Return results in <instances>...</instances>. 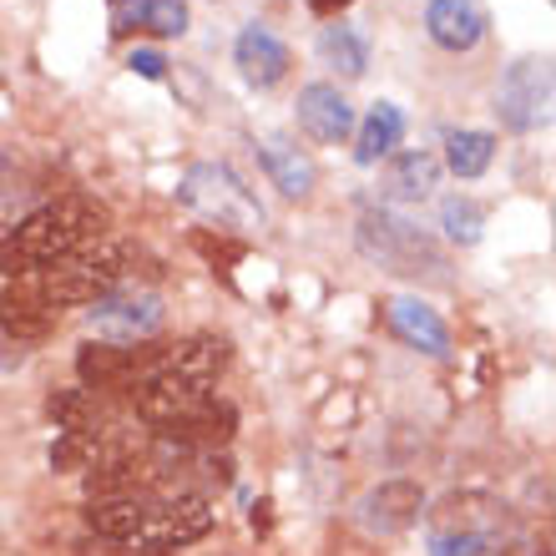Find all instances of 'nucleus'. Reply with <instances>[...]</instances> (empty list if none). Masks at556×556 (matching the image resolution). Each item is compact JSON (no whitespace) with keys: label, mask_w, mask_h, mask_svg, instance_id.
Here are the masks:
<instances>
[{"label":"nucleus","mask_w":556,"mask_h":556,"mask_svg":"<svg viewBox=\"0 0 556 556\" xmlns=\"http://www.w3.org/2000/svg\"><path fill=\"white\" fill-rule=\"evenodd\" d=\"M258 162H264L268 182H274L283 198H308V192H314V182H319L314 157H308L304 147L293 142V137H283V132L258 137Z\"/></svg>","instance_id":"obj_10"},{"label":"nucleus","mask_w":556,"mask_h":556,"mask_svg":"<svg viewBox=\"0 0 556 556\" xmlns=\"http://www.w3.org/2000/svg\"><path fill=\"white\" fill-rule=\"evenodd\" d=\"M76 375L87 390H122V384L137 380V359H132V344H87L76 354Z\"/></svg>","instance_id":"obj_17"},{"label":"nucleus","mask_w":556,"mask_h":556,"mask_svg":"<svg viewBox=\"0 0 556 556\" xmlns=\"http://www.w3.org/2000/svg\"><path fill=\"white\" fill-rule=\"evenodd\" d=\"M112 5V36H132L142 30V5L147 0H106Z\"/></svg>","instance_id":"obj_27"},{"label":"nucleus","mask_w":556,"mask_h":556,"mask_svg":"<svg viewBox=\"0 0 556 556\" xmlns=\"http://www.w3.org/2000/svg\"><path fill=\"white\" fill-rule=\"evenodd\" d=\"M127 66H132L137 76H147V81H162V76H167V56H162V51H152V46L132 51V56H127Z\"/></svg>","instance_id":"obj_28"},{"label":"nucleus","mask_w":556,"mask_h":556,"mask_svg":"<svg viewBox=\"0 0 556 556\" xmlns=\"http://www.w3.org/2000/svg\"><path fill=\"white\" fill-rule=\"evenodd\" d=\"M496 157V137L491 132H476V127H460V132L445 137V167L455 177H481Z\"/></svg>","instance_id":"obj_22"},{"label":"nucleus","mask_w":556,"mask_h":556,"mask_svg":"<svg viewBox=\"0 0 556 556\" xmlns=\"http://www.w3.org/2000/svg\"><path fill=\"white\" fill-rule=\"evenodd\" d=\"M207 400H213V390H207L203 380H188V375H177V369H167V365H157L152 375L132 380V405L152 430H173V425H182L188 415L203 410Z\"/></svg>","instance_id":"obj_5"},{"label":"nucleus","mask_w":556,"mask_h":556,"mask_svg":"<svg viewBox=\"0 0 556 556\" xmlns=\"http://www.w3.org/2000/svg\"><path fill=\"white\" fill-rule=\"evenodd\" d=\"M233 61H238V72H243V81H249V87H258V91L278 87V81L289 76V66H293L283 36H278L274 26H264V21H249V26L238 30Z\"/></svg>","instance_id":"obj_8"},{"label":"nucleus","mask_w":556,"mask_h":556,"mask_svg":"<svg viewBox=\"0 0 556 556\" xmlns=\"http://www.w3.org/2000/svg\"><path fill=\"white\" fill-rule=\"evenodd\" d=\"M207 531H213V506L203 496L147 501L142 531L132 536V546H142V552H177V546L203 542Z\"/></svg>","instance_id":"obj_7"},{"label":"nucleus","mask_w":556,"mask_h":556,"mask_svg":"<svg viewBox=\"0 0 556 556\" xmlns=\"http://www.w3.org/2000/svg\"><path fill=\"white\" fill-rule=\"evenodd\" d=\"M91 329L102 334V344H142L162 329V299L152 289L122 283L91 304Z\"/></svg>","instance_id":"obj_6"},{"label":"nucleus","mask_w":556,"mask_h":556,"mask_svg":"<svg viewBox=\"0 0 556 556\" xmlns=\"http://www.w3.org/2000/svg\"><path fill=\"white\" fill-rule=\"evenodd\" d=\"M354 243L365 258H375L380 268L390 274H405V278H420V274H445V253L430 233H420L415 223L384 213V207H365L359 213V228H354Z\"/></svg>","instance_id":"obj_3"},{"label":"nucleus","mask_w":556,"mask_h":556,"mask_svg":"<svg viewBox=\"0 0 556 556\" xmlns=\"http://www.w3.org/2000/svg\"><path fill=\"white\" fill-rule=\"evenodd\" d=\"M496 117L506 132H542L552 122V61L521 56L496 87Z\"/></svg>","instance_id":"obj_4"},{"label":"nucleus","mask_w":556,"mask_h":556,"mask_svg":"<svg viewBox=\"0 0 556 556\" xmlns=\"http://www.w3.org/2000/svg\"><path fill=\"white\" fill-rule=\"evenodd\" d=\"M56 324V308L36 289V278H15L11 289L0 293V329L15 339H46Z\"/></svg>","instance_id":"obj_13"},{"label":"nucleus","mask_w":556,"mask_h":556,"mask_svg":"<svg viewBox=\"0 0 556 556\" xmlns=\"http://www.w3.org/2000/svg\"><path fill=\"white\" fill-rule=\"evenodd\" d=\"M188 21V0H147L142 5V30H152V36H182Z\"/></svg>","instance_id":"obj_25"},{"label":"nucleus","mask_w":556,"mask_h":556,"mask_svg":"<svg viewBox=\"0 0 556 556\" xmlns=\"http://www.w3.org/2000/svg\"><path fill=\"white\" fill-rule=\"evenodd\" d=\"M440 228H445V238H451V243L476 249V243L485 238V207L476 203V198H466V192H455V198H445V203H440Z\"/></svg>","instance_id":"obj_23"},{"label":"nucleus","mask_w":556,"mask_h":556,"mask_svg":"<svg viewBox=\"0 0 556 556\" xmlns=\"http://www.w3.org/2000/svg\"><path fill=\"white\" fill-rule=\"evenodd\" d=\"M177 198L192 207V213H203L207 223H218L228 233H253V228H264V203L243 188V177L228 167V162H192L182 182H177Z\"/></svg>","instance_id":"obj_2"},{"label":"nucleus","mask_w":556,"mask_h":556,"mask_svg":"<svg viewBox=\"0 0 556 556\" xmlns=\"http://www.w3.org/2000/svg\"><path fill=\"white\" fill-rule=\"evenodd\" d=\"M384 319L420 354H435V359L451 354V329H445V319H440L430 304H420V299H390V304H384Z\"/></svg>","instance_id":"obj_14"},{"label":"nucleus","mask_w":556,"mask_h":556,"mask_svg":"<svg viewBox=\"0 0 556 556\" xmlns=\"http://www.w3.org/2000/svg\"><path fill=\"white\" fill-rule=\"evenodd\" d=\"M46 410H51L56 430H91L97 425V405H91L87 390H56L46 400Z\"/></svg>","instance_id":"obj_24"},{"label":"nucleus","mask_w":556,"mask_h":556,"mask_svg":"<svg viewBox=\"0 0 556 556\" xmlns=\"http://www.w3.org/2000/svg\"><path fill=\"white\" fill-rule=\"evenodd\" d=\"M319 61L344 81H359L369 72V36L354 21H329L319 30Z\"/></svg>","instance_id":"obj_16"},{"label":"nucleus","mask_w":556,"mask_h":556,"mask_svg":"<svg viewBox=\"0 0 556 556\" xmlns=\"http://www.w3.org/2000/svg\"><path fill=\"white\" fill-rule=\"evenodd\" d=\"M435 188H440L435 152H425V147L390 152V162H384V173H380V198H390V203H425Z\"/></svg>","instance_id":"obj_11"},{"label":"nucleus","mask_w":556,"mask_h":556,"mask_svg":"<svg viewBox=\"0 0 556 556\" xmlns=\"http://www.w3.org/2000/svg\"><path fill=\"white\" fill-rule=\"evenodd\" d=\"M485 536L476 531H455V527H435L430 531V556H481L485 552Z\"/></svg>","instance_id":"obj_26"},{"label":"nucleus","mask_w":556,"mask_h":556,"mask_svg":"<svg viewBox=\"0 0 556 556\" xmlns=\"http://www.w3.org/2000/svg\"><path fill=\"white\" fill-rule=\"evenodd\" d=\"M425 491L415 481H384L380 491H369L359 516H365L369 531H405L410 521H420Z\"/></svg>","instance_id":"obj_15"},{"label":"nucleus","mask_w":556,"mask_h":556,"mask_svg":"<svg viewBox=\"0 0 556 556\" xmlns=\"http://www.w3.org/2000/svg\"><path fill=\"white\" fill-rule=\"evenodd\" d=\"M425 30L440 51H476L485 41V11L476 0H430L425 5Z\"/></svg>","instance_id":"obj_12"},{"label":"nucleus","mask_w":556,"mask_h":556,"mask_svg":"<svg viewBox=\"0 0 556 556\" xmlns=\"http://www.w3.org/2000/svg\"><path fill=\"white\" fill-rule=\"evenodd\" d=\"M350 0H308V11L314 15H334V11H344Z\"/></svg>","instance_id":"obj_30"},{"label":"nucleus","mask_w":556,"mask_h":556,"mask_svg":"<svg viewBox=\"0 0 556 556\" xmlns=\"http://www.w3.org/2000/svg\"><path fill=\"white\" fill-rule=\"evenodd\" d=\"M400 137H405V112L395 102H375L365 112V122H359V137H354V162L375 167V162H384L395 152Z\"/></svg>","instance_id":"obj_18"},{"label":"nucleus","mask_w":556,"mask_h":556,"mask_svg":"<svg viewBox=\"0 0 556 556\" xmlns=\"http://www.w3.org/2000/svg\"><path fill=\"white\" fill-rule=\"evenodd\" d=\"M238 430V415L233 405H218V400H207L198 415H188L182 425H173V430H162L167 440H177V445H207V451H218V445H228Z\"/></svg>","instance_id":"obj_20"},{"label":"nucleus","mask_w":556,"mask_h":556,"mask_svg":"<svg viewBox=\"0 0 556 556\" xmlns=\"http://www.w3.org/2000/svg\"><path fill=\"white\" fill-rule=\"evenodd\" d=\"M106 228H112L106 203H97L87 192H66L56 203L36 207L30 218H21L11 233L0 238V274L11 283L15 278H36L51 264H61V258L81 253L87 243H97Z\"/></svg>","instance_id":"obj_1"},{"label":"nucleus","mask_w":556,"mask_h":556,"mask_svg":"<svg viewBox=\"0 0 556 556\" xmlns=\"http://www.w3.org/2000/svg\"><path fill=\"white\" fill-rule=\"evenodd\" d=\"M162 365L177 369V375H188V380L213 384L223 369H228V339H218V334H192V339H182V344H167Z\"/></svg>","instance_id":"obj_19"},{"label":"nucleus","mask_w":556,"mask_h":556,"mask_svg":"<svg viewBox=\"0 0 556 556\" xmlns=\"http://www.w3.org/2000/svg\"><path fill=\"white\" fill-rule=\"evenodd\" d=\"M192 243H198V249H203L207 258H238V253H243V249H238V243H213V238H207V233H198V238H192Z\"/></svg>","instance_id":"obj_29"},{"label":"nucleus","mask_w":556,"mask_h":556,"mask_svg":"<svg viewBox=\"0 0 556 556\" xmlns=\"http://www.w3.org/2000/svg\"><path fill=\"white\" fill-rule=\"evenodd\" d=\"M147 501L152 496H122V501H91L87 511V527L106 542H132L142 531V516H147Z\"/></svg>","instance_id":"obj_21"},{"label":"nucleus","mask_w":556,"mask_h":556,"mask_svg":"<svg viewBox=\"0 0 556 556\" xmlns=\"http://www.w3.org/2000/svg\"><path fill=\"white\" fill-rule=\"evenodd\" d=\"M0 182H5V162H0Z\"/></svg>","instance_id":"obj_31"},{"label":"nucleus","mask_w":556,"mask_h":556,"mask_svg":"<svg viewBox=\"0 0 556 556\" xmlns=\"http://www.w3.org/2000/svg\"><path fill=\"white\" fill-rule=\"evenodd\" d=\"M293 117H299V132H308L314 142H344V137L354 132V106L334 81H308V87H299Z\"/></svg>","instance_id":"obj_9"}]
</instances>
